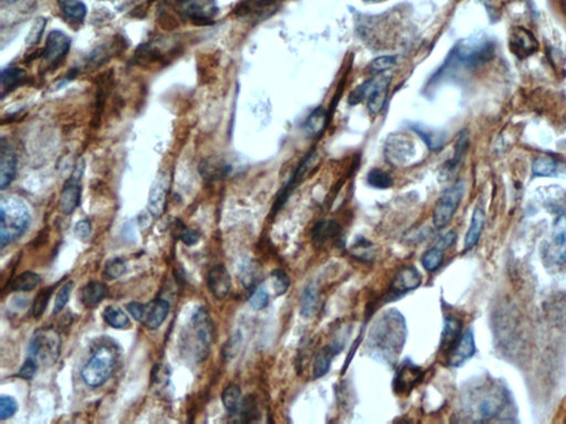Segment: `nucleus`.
Masks as SVG:
<instances>
[{
    "label": "nucleus",
    "mask_w": 566,
    "mask_h": 424,
    "mask_svg": "<svg viewBox=\"0 0 566 424\" xmlns=\"http://www.w3.org/2000/svg\"><path fill=\"white\" fill-rule=\"evenodd\" d=\"M476 353V342L474 332L470 330L460 336L455 347L449 353L448 365L451 367H460Z\"/></svg>",
    "instance_id": "dca6fc26"
},
{
    "label": "nucleus",
    "mask_w": 566,
    "mask_h": 424,
    "mask_svg": "<svg viewBox=\"0 0 566 424\" xmlns=\"http://www.w3.org/2000/svg\"><path fill=\"white\" fill-rule=\"evenodd\" d=\"M424 377L422 367L415 365L412 361H405L396 371L393 381V389L396 394H410L412 389L417 386Z\"/></svg>",
    "instance_id": "9b49d317"
},
{
    "label": "nucleus",
    "mask_w": 566,
    "mask_h": 424,
    "mask_svg": "<svg viewBox=\"0 0 566 424\" xmlns=\"http://www.w3.org/2000/svg\"><path fill=\"white\" fill-rule=\"evenodd\" d=\"M38 367V363L35 361L34 358L28 357L25 363H23V367H21L20 370H19L18 377L25 379V380H30L36 375Z\"/></svg>",
    "instance_id": "5fc2aeb1"
},
{
    "label": "nucleus",
    "mask_w": 566,
    "mask_h": 424,
    "mask_svg": "<svg viewBox=\"0 0 566 424\" xmlns=\"http://www.w3.org/2000/svg\"><path fill=\"white\" fill-rule=\"evenodd\" d=\"M510 46L515 56L524 59L538 50V42L530 31L522 27H517L513 29L510 37Z\"/></svg>",
    "instance_id": "f3484780"
},
{
    "label": "nucleus",
    "mask_w": 566,
    "mask_h": 424,
    "mask_svg": "<svg viewBox=\"0 0 566 424\" xmlns=\"http://www.w3.org/2000/svg\"><path fill=\"white\" fill-rule=\"evenodd\" d=\"M300 313L304 318H310L318 307L319 292L315 284H308L303 289L300 299Z\"/></svg>",
    "instance_id": "c756f323"
},
{
    "label": "nucleus",
    "mask_w": 566,
    "mask_h": 424,
    "mask_svg": "<svg viewBox=\"0 0 566 424\" xmlns=\"http://www.w3.org/2000/svg\"><path fill=\"white\" fill-rule=\"evenodd\" d=\"M46 25L47 19L44 18V17H39V18L35 21L34 26H32L28 37H27L26 42L29 46H34V44H37L40 42V39H42V35H44Z\"/></svg>",
    "instance_id": "603ef678"
},
{
    "label": "nucleus",
    "mask_w": 566,
    "mask_h": 424,
    "mask_svg": "<svg viewBox=\"0 0 566 424\" xmlns=\"http://www.w3.org/2000/svg\"><path fill=\"white\" fill-rule=\"evenodd\" d=\"M492 44L484 37H472L465 39L455 46L447 62L465 68L476 67L484 63L491 56Z\"/></svg>",
    "instance_id": "39448f33"
},
{
    "label": "nucleus",
    "mask_w": 566,
    "mask_h": 424,
    "mask_svg": "<svg viewBox=\"0 0 566 424\" xmlns=\"http://www.w3.org/2000/svg\"><path fill=\"white\" fill-rule=\"evenodd\" d=\"M314 158V153L309 154L308 156L305 157V158L301 161L300 165L297 167L293 176L289 179V182H288L285 186L282 187L281 190L278 192L277 198H276L273 207H272L273 215H276V213H278V212L282 209V207L285 205V202L288 201L290 196L293 194V190L297 188V185H300L301 182H302L305 175L310 170L311 164H312Z\"/></svg>",
    "instance_id": "ddd939ff"
},
{
    "label": "nucleus",
    "mask_w": 566,
    "mask_h": 424,
    "mask_svg": "<svg viewBox=\"0 0 566 424\" xmlns=\"http://www.w3.org/2000/svg\"><path fill=\"white\" fill-rule=\"evenodd\" d=\"M344 348V342L342 340H334L331 345L328 347L323 348L320 350L314 357V363H313V377L315 379L321 378V377L326 376L328 371L330 370L331 363L332 359L341 353Z\"/></svg>",
    "instance_id": "aec40b11"
},
{
    "label": "nucleus",
    "mask_w": 566,
    "mask_h": 424,
    "mask_svg": "<svg viewBox=\"0 0 566 424\" xmlns=\"http://www.w3.org/2000/svg\"><path fill=\"white\" fill-rule=\"evenodd\" d=\"M17 173V157L15 151L5 139H1L0 145V188L7 189Z\"/></svg>",
    "instance_id": "4468645a"
},
{
    "label": "nucleus",
    "mask_w": 566,
    "mask_h": 424,
    "mask_svg": "<svg viewBox=\"0 0 566 424\" xmlns=\"http://www.w3.org/2000/svg\"><path fill=\"white\" fill-rule=\"evenodd\" d=\"M367 3H382V1H385V0H365Z\"/></svg>",
    "instance_id": "052dcab7"
},
{
    "label": "nucleus",
    "mask_w": 566,
    "mask_h": 424,
    "mask_svg": "<svg viewBox=\"0 0 566 424\" xmlns=\"http://www.w3.org/2000/svg\"><path fill=\"white\" fill-rule=\"evenodd\" d=\"M221 399H223V404L226 410L229 413H238L241 404H242V394H241L240 387L238 385H235V383H231L229 386L226 387Z\"/></svg>",
    "instance_id": "473e14b6"
},
{
    "label": "nucleus",
    "mask_w": 566,
    "mask_h": 424,
    "mask_svg": "<svg viewBox=\"0 0 566 424\" xmlns=\"http://www.w3.org/2000/svg\"><path fill=\"white\" fill-rule=\"evenodd\" d=\"M390 79V75L381 73L367 80L352 91L349 96V104L357 105L367 101L369 112L371 116H377L382 112L386 104Z\"/></svg>",
    "instance_id": "7ed1b4c3"
},
{
    "label": "nucleus",
    "mask_w": 566,
    "mask_h": 424,
    "mask_svg": "<svg viewBox=\"0 0 566 424\" xmlns=\"http://www.w3.org/2000/svg\"><path fill=\"white\" fill-rule=\"evenodd\" d=\"M177 1H178V3L184 4V3H190V1H192V0H177Z\"/></svg>",
    "instance_id": "680f3d73"
},
{
    "label": "nucleus",
    "mask_w": 566,
    "mask_h": 424,
    "mask_svg": "<svg viewBox=\"0 0 566 424\" xmlns=\"http://www.w3.org/2000/svg\"><path fill=\"white\" fill-rule=\"evenodd\" d=\"M468 134L466 132H462L459 136L458 141H457L456 146H455V154L454 157L451 158V161H448V170H451V169H454L457 165L459 164V161H462V157H464V154L466 153L467 147H468Z\"/></svg>",
    "instance_id": "de8ad7c7"
},
{
    "label": "nucleus",
    "mask_w": 566,
    "mask_h": 424,
    "mask_svg": "<svg viewBox=\"0 0 566 424\" xmlns=\"http://www.w3.org/2000/svg\"><path fill=\"white\" fill-rule=\"evenodd\" d=\"M238 413H240L241 420L244 422L256 421L259 411L254 398L247 397L245 400H242Z\"/></svg>",
    "instance_id": "49530a36"
},
{
    "label": "nucleus",
    "mask_w": 566,
    "mask_h": 424,
    "mask_svg": "<svg viewBox=\"0 0 566 424\" xmlns=\"http://www.w3.org/2000/svg\"><path fill=\"white\" fill-rule=\"evenodd\" d=\"M71 48V39L60 30H54L47 38L44 49V60L47 64L54 66L64 59Z\"/></svg>",
    "instance_id": "f8f14e48"
},
{
    "label": "nucleus",
    "mask_w": 566,
    "mask_h": 424,
    "mask_svg": "<svg viewBox=\"0 0 566 424\" xmlns=\"http://www.w3.org/2000/svg\"><path fill=\"white\" fill-rule=\"evenodd\" d=\"M27 73L20 68H7L1 71V89L3 95L11 92L16 87L26 82Z\"/></svg>",
    "instance_id": "c85d7f7f"
},
{
    "label": "nucleus",
    "mask_w": 566,
    "mask_h": 424,
    "mask_svg": "<svg viewBox=\"0 0 566 424\" xmlns=\"http://www.w3.org/2000/svg\"><path fill=\"white\" fill-rule=\"evenodd\" d=\"M103 318L110 326H112L113 328H118V330H123V328H128V325H130L128 315L124 313L123 309L116 305H111L104 309Z\"/></svg>",
    "instance_id": "72a5a7b5"
},
{
    "label": "nucleus",
    "mask_w": 566,
    "mask_h": 424,
    "mask_svg": "<svg viewBox=\"0 0 566 424\" xmlns=\"http://www.w3.org/2000/svg\"><path fill=\"white\" fill-rule=\"evenodd\" d=\"M169 307L168 301L161 299L149 301L147 304L132 301L128 305V312L135 320L152 330L161 328L168 315Z\"/></svg>",
    "instance_id": "6e6552de"
},
{
    "label": "nucleus",
    "mask_w": 566,
    "mask_h": 424,
    "mask_svg": "<svg viewBox=\"0 0 566 424\" xmlns=\"http://www.w3.org/2000/svg\"><path fill=\"white\" fill-rule=\"evenodd\" d=\"M558 173V164L551 158L541 157L533 161L532 175L534 177H553Z\"/></svg>",
    "instance_id": "58836bf2"
},
{
    "label": "nucleus",
    "mask_w": 566,
    "mask_h": 424,
    "mask_svg": "<svg viewBox=\"0 0 566 424\" xmlns=\"http://www.w3.org/2000/svg\"><path fill=\"white\" fill-rule=\"evenodd\" d=\"M228 167L225 166V165L205 161L200 166V173H202L203 178L215 180V179H221V177L226 176L228 173Z\"/></svg>",
    "instance_id": "37998d69"
},
{
    "label": "nucleus",
    "mask_w": 566,
    "mask_h": 424,
    "mask_svg": "<svg viewBox=\"0 0 566 424\" xmlns=\"http://www.w3.org/2000/svg\"><path fill=\"white\" fill-rule=\"evenodd\" d=\"M351 256L364 262L374 258V246L367 239L359 238L351 247Z\"/></svg>",
    "instance_id": "4c0bfd02"
},
{
    "label": "nucleus",
    "mask_w": 566,
    "mask_h": 424,
    "mask_svg": "<svg viewBox=\"0 0 566 424\" xmlns=\"http://www.w3.org/2000/svg\"><path fill=\"white\" fill-rule=\"evenodd\" d=\"M249 303L256 311H262L269 304V294L266 293V289L258 287L254 289L252 297L249 299Z\"/></svg>",
    "instance_id": "864d4df0"
},
{
    "label": "nucleus",
    "mask_w": 566,
    "mask_h": 424,
    "mask_svg": "<svg viewBox=\"0 0 566 424\" xmlns=\"http://www.w3.org/2000/svg\"><path fill=\"white\" fill-rule=\"evenodd\" d=\"M367 184L375 189H388L393 186V179L382 169H371L367 174Z\"/></svg>",
    "instance_id": "ea45409f"
},
{
    "label": "nucleus",
    "mask_w": 566,
    "mask_h": 424,
    "mask_svg": "<svg viewBox=\"0 0 566 424\" xmlns=\"http://www.w3.org/2000/svg\"><path fill=\"white\" fill-rule=\"evenodd\" d=\"M83 171H85V161L83 159L78 161L75 170L72 173L71 177L68 179V182L64 184L63 189L60 198V209L64 215H71L72 212L77 209L81 200V179H82Z\"/></svg>",
    "instance_id": "9d476101"
},
{
    "label": "nucleus",
    "mask_w": 566,
    "mask_h": 424,
    "mask_svg": "<svg viewBox=\"0 0 566 424\" xmlns=\"http://www.w3.org/2000/svg\"><path fill=\"white\" fill-rule=\"evenodd\" d=\"M216 13V7L211 1H198V3L192 4L187 8L186 15L190 17L192 20L200 21L202 23H207L209 19L213 18Z\"/></svg>",
    "instance_id": "2f4dec72"
},
{
    "label": "nucleus",
    "mask_w": 566,
    "mask_h": 424,
    "mask_svg": "<svg viewBox=\"0 0 566 424\" xmlns=\"http://www.w3.org/2000/svg\"><path fill=\"white\" fill-rule=\"evenodd\" d=\"M396 60H398V58L394 56H379V58L371 62L369 69L371 70V72H374L375 75H381V73H384V72L392 69L396 64Z\"/></svg>",
    "instance_id": "09e8293b"
},
{
    "label": "nucleus",
    "mask_w": 566,
    "mask_h": 424,
    "mask_svg": "<svg viewBox=\"0 0 566 424\" xmlns=\"http://www.w3.org/2000/svg\"><path fill=\"white\" fill-rule=\"evenodd\" d=\"M28 207L23 200L6 197L0 201V244L5 248L18 240L30 225Z\"/></svg>",
    "instance_id": "f03ea898"
},
{
    "label": "nucleus",
    "mask_w": 566,
    "mask_h": 424,
    "mask_svg": "<svg viewBox=\"0 0 566 424\" xmlns=\"http://www.w3.org/2000/svg\"><path fill=\"white\" fill-rule=\"evenodd\" d=\"M387 161L395 166H406L415 159L417 149L415 141L407 134H392L384 147Z\"/></svg>",
    "instance_id": "1a4fd4ad"
},
{
    "label": "nucleus",
    "mask_w": 566,
    "mask_h": 424,
    "mask_svg": "<svg viewBox=\"0 0 566 424\" xmlns=\"http://www.w3.org/2000/svg\"><path fill=\"white\" fill-rule=\"evenodd\" d=\"M73 287H75V283L72 281H69L64 284L63 287L58 292L56 301H54V314H59L60 312H62V309L66 307V305L68 304Z\"/></svg>",
    "instance_id": "8fccbe9b"
},
{
    "label": "nucleus",
    "mask_w": 566,
    "mask_h": 424,
    "mask_svg": "<svg viewBox=\"0 0 566 424\" xmlns=\"http://www.w3.org/2000/svg\"><path fill=\"white\" fill-rule=\"evenodd\" d=\"M60 11L72 23H83L87 17V6L81 0H58Z\"/></svg>",
    "instance_id": "cd10ccee"
},
{
    "label": "nucleus",
    "mask_w": 566,
    "mask_h": 424,
    "mask_svg": "<svg viewBox=\"0 0 566 424\" xmlns=\"http://www.w3.org/2000/svg\"><path fill=\"white\" fill-rule=\"evenodd\" d=\"M460 332H462V323L455 317H446L441 334V350L445 353H450L460 338Z\"/></svg>",
    "instance_id": "b1692460"
},
{
    "label": "nucleus",
    "mask_w": 566,
    "mask_h": 424,
    "mask_svg": "<svg viewBox=\"0 0 566 424\" xmlns=\"http://www.w3.org/2000/svg\"><path fill=\"white\" fill-rule=\"evenodd\" d=\"M342 227L334 220H322L312 229L313 244L318 248L324 246L328 241L338 240L341 237Z\"/></svg>",
    "instance_id": "4be33fe9"
},
{
    "label": "nucleus",
    "mask_w": 566,
    "mask_h": 424,
    "mask_svg": "<svg viewBox=\"0 0 566 424\" xmlns=\"http://www.w3.org/2000/svg\"><path fill=\"white\" fill-rule=\"evenodd\" d=\"M17 410H18V404L13 397L1 396L0 398V419H9L17 412Z\"/></svg>",
    "instance_id": "3c124183"
},
{
    "label": "nucleus",
    "mask_w": 566,
    "mask_h": 424,
    "mask_svg": "<svg viewBox=\"0 0 566 424\" xmlns=\"http://www.w3.org/2000/svg\"><path fill=\"white\" fill-rule=\"evenodd\" d=\"M443 262V251L441 249H429L422 256V264L428 272H435L441 268Z\"/></svg>",
    "instance_id": "a19ab883"
},
{
    "label": "nucleus",
    "mask_w": 566,
    "mask_h": 424,
    "mask_svg": "<svg viewBox=\"0 0 566 424\" xmlns=\"http://www.w3.org/2000/svg\"><path fill=\"white\" fill-rule=\"evenodd\" d=\"M457 240V233L455 231H449L448 233L446 235H443L441 239H439L438 243H437V248L441 249V250L446 251L447 249L450 248L451 246H454V243L456 242Z\"/></svg>",
    "instance_id": "4d7b16f0"
},
{
    "label": "nucleus",
    "mask_w": 566,
    "mask_h": 424,
    "mask_svg": "<svg viewBox=\"0 0 566 424\" xmlns=\"http://www.w3.org/2000/svg\"><path fill=\"white\" fill-rule=\"evenodd\" d=\"M503 399L496 396L487 397L480 401L478 412H479L480 417L484 418V420H489L500 413V411L503 410Z\"/></svg>",
    "instance_id": "c9c22d12"
},
{
    "label": "nucleus",
    "mask_w": 566,
    "mask_h": 424,
    "mask_svg": "<svg viewBox=\"0 0 566 424\" xmlns=\"http://www.w3.org/2000/svg\"><path fill=\"white\" fill-rule=\"evenodd\" d=\"M192 324L200 345L204 348L209 347L210 344L213 342L214 328L213 322L210 320L207 311L203 307L198 308L192 315Z\"/></svg>",
    "instance_id": "412c9836"
},
{
    "label": "nucleus",
    "mask_w": 566,
    "mask_h": 424,
    "mask_svg": "<svg viewBox=\"0 0 566 424\" xmlns=\"http://www.w3.org/2000/svg\"><path fill=\"white\" fill-rule=\"evenodd\" d=\"M551 254L559 263H566V216H562L554 225Z\"/></svg>",
    "instance_id": "5701e85b"
},
{
    "label": "nucleus",
    "mask_w": 566,
    "mask_h": 424,
    "mask_svg": "<svg viewBox=\"0 0 566 424\" xmlns=\"http://www.w3.org/2000/svg\"><path fill=\"white\" fill-rule=\"evenodd\" d=\"M108 293V287L101 282H90L82 289L81 301L87 308L98 306Z\"/></svg>",
    "instance_id": "a878e982"
},
{
    "label": "nucleus",
    "mask_w": 566,
    "mask_h": 424,
    "mask_svg": "<svg viewBox=\"0 0 566 424\" xmlns=\"http://www.w3.org/2000/svg\"><path fill=\"white\" fill-rule=\"evenodd\" d=\"M272 283L277 297H282L287 293L290 287V278L281 268L274 270L271 273Z\"/></svg>",
    "instance_id": "a18cd8bd"
},
{
    "label": "nucleus",
    "mask_w": 566,
    "mask_h": 424,
    "mask_svg": "<svg viewBox=\"0 0 566 424\" xmlns=\"http://www.w3.org/2000/svg\"><path fill=\"white\" fill-rule=\"evenodd\" d=\"M466 185L464 182H457L456 184L447 188L441 194L438 201L436 204L433 213V223L437 229H443L450 223L458 209L462 197H464Z\"/></svg>",
    "instance_id": "0eeeda50"
},
{
    "label": "nucleus",
    "mask_w": 566,
    "mask_h": 424,
    "mask_svg": "<svg viewBox=\"0 0 566 424\" xmlns=\"http://www.w3.org/2000/svg\"><path fill=\"white\" fill-rule=\"evenodd\" d=\"M8 3H15V1H18V0H7Z\"/></svg>",
    "instance_id": "e2e57ef3"
},
{
    "label": "nucleus",
    "mask_w": 566,
    "mask_h": 424,
    "mask_svg": "<svg viewBox=\"0 0 566 424\" xmlns=\"http://www.w3.org/2000/svg\"><path fill=\"white\" fill-rule=\"evenodd\" d=\"M407 338L405 317L396 308L385 312L371 326L367 349L375 361L396 363Z\"/></svg>",
    "instance_id": "f257e3e1"
},
{
    "label": "nucleus",
    "mask_w": 566,
    "mask_h": 424,
    "mask_svg": "<svg viewBox=\"0 0 566 424\" xmlns=\"http://www.w3.org/2000/svg\"><path fill=\"white\" fill-rule=\"evenodd\" d=\"M484 219H486V215H484V209L476 207L474 209V215H472L470 227L467 231L466 238H465V249L466 250H472L479 241L482 229H484Z\"/></svg>",
    "instance_id": "393cba45"
},
{
    "label": "nucleus",
    "mask_w": 566,
    "mask_h": 424,
    "mask_svg": "<svg viewBox=\"0 0 566 424\" xmlns=\"http://www.w3.org/2000/svg\"><path fill=\"white\" fill-rule=\"evenodd\" d=\"M208 287L214 297L217 299H223L228 297L231 291V276L228 270L223 264L214 266L208 273Z\"/></svg>",
    "instance_id": "2eb2a0df"
},
{
    "label": "nucleus",
    "mask_w": 566,
    "mask_h": 424,
    "mask_svg": "<svg viewBox=\"0 0 566 424\" xmlns=\"http://www.w3.org/2000/svg\"><path fill=\"white\" fill-rule=\"evenodd\" d=\"M61 353V337L54 328L37 330L29 345V357L34 358L39 366H51Z\"/></svg>",
    "instance_id": "423d86ee"
},
{
    "label": "nucleus",
    "mask_w": 566,
    "mask_h": 424,
    "mask_svg": "<svg viewBox=\"0 0 566 424\" xmlns=\"http://www.w3.org/2000/svg\"><path fill=\"white\" fill-rule=\"evenodd\" d=\"M116 351L109 346H101L91 356L81 371L83 381L91 388L103 386L116 368Z\"/></svg>",
    "instance_id": "20e7f679"
},
{
    "label": "nucleus",
    "mask_w": 566,
    "mask_h": 424,
    "mask_svg": "<svg viewBox=\"0 0 566 424\" xmlns=\"http://www.w3.org/2000/svg\"><path fill=\"white\" fill-rule=\"evenodd\" d=\"M168 188V179L166 175L163 174L157 177L152 186L149 197V210L154 217H161L164 213Z\"/></svg>",
    "instance_id": "6ab92c4d"
},
{
    "label": "nucleus",
    "mask_w": 566,
    "mask_h": 424,
    "mask_svg": "<svg viewBox=\"0 0 566 424\" xmlns=\"http://www.w3.org/2000/svg\"><path fill=\"white\" fill-rule=\"evenodd\" d=\"M91 229L92 227H91L90 221L82 220L75 225V232L78 238L87 239L91 235Z\"/></svg>",
    "instance_id": "13d9d810"
},
{
    "label": "nucleus",
    "mask_w": 566,
    "mask_h": 424,
    "mask_svg": "<svg viewBox=\"0 0 566 424\" xmlns=\"http://www.w3.org/2000/svg\"><path fill=\"white\" fill-rule=\"evenodd\" d=\"M277 0H247L246 9L248 11H259L264 9V7L271 6Z\"/></svg>",
    "instance_id": "bf43d9fd"
},
{
    "label": "nucleus",
    "mask_w": 566,
    "mask_h": 424,
    "mask_svg": "<svg viewBox=\"0 0 566 424\" xmlns=\"http://www.w3.org/2000/svg\"><path fill=\"white\" fill-rule=\"evenodd\" d=\"M412 130L419 136L420 139L428 146V149L431 151H437L443 147L445 143V137L441 135L438 132L431 130V128L425 127V126L416 124L412 125Z\"/></svg>",
    "instance_id": "7c9ffc66"
},
{
    "label": "nucleus",
    "mask_w": 566,
    "mask_h": 424,
    "mask_svg": "<svg viewBox=\"0 0 566 424\" xmlns=\"http://www.w3.org/2000/svg\"><path fill=\"white\" fill-rule=\"evenodd\" d=\"M180 239L186 246H195L196 243H198V241H199L200 233L198 232L197 230H194V229L184 227L182 232H180Z\"/></svg>",
    "instance_id": "6e6d98bb"
},
{
    "label": "nucleus",
    "mask_w": 566,
    "mask_h": 424,
    "mask_svg": "<svg viewBox=\"0 0 566 424\" xmlns=\"http://www.w3.org/2000/svg\"><path fill=\"white\" fill-rule=\"evenodd\" d=\"M260 278V268L254 261H248L240 268V279L246 289L256 287Z\"/></svg>",
    "instance_id": "e433bc0d"
},
{
    "label": "nucleus",
    "mask_w": 566,
    "mask_h": 424,
    "mask_svg": "<svg viewBox=\"0 0 566 424\" xmlns=\"http://www.w3.org/2000/svg\"><path fill=\"white\" fill-rule=\"evenodd\" d=\"M126 261L122 258H112L105 264L104 276L108 280L118 279L126 272Z\"/></svg>",
    "instance_id": "c03bdc74"
},
{
    "label": "nucleus",
    "mask_w": 566,
    "mask_h": 424,
    "mask_svg": "<svg viewBox=\"0 0 566 424\" xmlns=\"http://www.w3.org/2000/svg\"><path fill=\"white\" fill-rule=\"evenodd\" d=\"M54 287H46L39 292L36 299H35L34 304H32V316L35 318H39L44 314L46 311L48 303H49L50 297H51L52 292H54Z\"/></svg>",
    "instance_id": "79ce46f5"
},
{
    "label": "nucleus",
    "mask_w": 566,
    "mask_h": 424,
    "mask_svg": "<svg viewBox=\"0 0 566 424\" xmlns=\"http://www.w3.org/2000/svg\"><path fill=\"white\" fill-rule=\"evenodd\" d=\"M420 285H422V275L417 268L414 266H406L395 275L390 285V293L405 294L408 292L418 289Z\"/></svg>",
    "instance_id": "a211bd4d"
},
{
    "label": "nucleus",
    "mask_w": 566,
    "mask_h": 424,
    "mask_svg": "<svg viewBox=\"0 0 566 424\" xmlns=\"http://www.w3.org/2000/svg\"><path fill=\"white\" fill-rule=\"evenodd\" d=\"M328 124V114L324 108H315L304 123V132L309 137H318L326 130Z\"/></svg>",
    "instance_id": "bb28decb"
},
{
    "label": "nucleus",
    "mask_w": 566,
    "mask_h": 424,
    "mask_svg": "<svg viewBox=\"0 0 566 424\" xmlns=\"http://www.w3.org/2000/svg\"><path fill=\"white\" fill-rule=\"evenodd\" d=\"M42 282V278L35 272H23L11 283V289L16 292H29L36 289Z\"/></svg>",
    "instance_id": "f704fd0d"
}]
</instances>
